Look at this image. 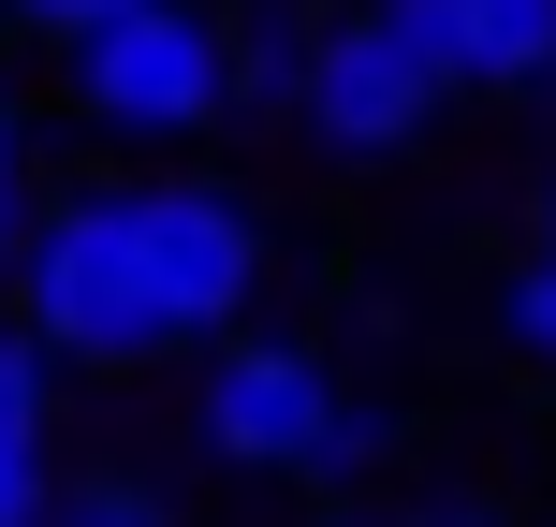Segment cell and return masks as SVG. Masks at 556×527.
Here are the masks:
<instances>
[{
  "label": "cell",
  "mask_w": 556,
  "mask_h": 527,
  "mask_svg": "<svg viewBox=\"0 0 556 527\" xmlns=\"http://www.w3.org/2000/svg\"><path fill=\"white\" fill-rule=\"evenodd\" d=\"M117 250H132L147 308H162L176 366H191V352H220V337L264 323V293H278V205L235 191V176L162 162V176H117Z\"/></svg>",
  "instance_id": "cell-1"
},
{
  "label": "cell",
  "mask_w": 556,
  "mask_h": 527,
  "mask_svg": "<svg viewBox=\"0 0 556 527\" xmlns=\"http://www.w3.org/2000/svg\"><path fill=\"white\" fill-rule=\"evenodd\" d=\"M59 103H74V133H103V147H205L235 117L220 0H147V15L88 29V45L59 59Z\"/></svg>",
  "instance_id": "cell-2"
},
{
  "label": "cell",
  "mask_w": 556,
  "mask_h": 527,
  "mask_svg": "<svg viewBox=\"0 0 556 527\" xmlns=\"http://www.w3.org/2000/svg\"><path fill=\"white\" fill-rule=\"evenodd\" d=\"M323 411H337V352L293 323H250L220 352H191V454L235 484H307L323 469Z\"/></svg>",
  "instance_id": "cell-3"
},
{
  "label": "cell",
  "mask_w": 556,
  "mask_h": 527,
  "mask_svg": "<svg viewBox=\"0 0 556 527\" xmlns=\"http://www.w3.org/2000/svg\"><path fill=\"white\" fill-rule=\"evenodd\" d=\"M278 117H293L307 162H337V176H381V162H410V147L440 133L425 74L352 15V0H337V15H307V59H293V88H278Z\"/></svg>",
  "instance_id": "cell-4"
},
{
  "label": "cell",
  "mask_w": 556,
  "mask_h": 527,
  "mask_svg": "<svg viewBox=\"0 0 556 527\" xmlns=\"http://www.w3.org/2000/svg\"><path fill=\"white\" fill-rule=\"evenodd\" d=\"M395 59L425 74V103H528L556 88V0H352Z\"/></svg>",
  "instance_id": "cell-5"
},
{
  "label": "cell",
  "mask_w": 556,
  "mask_h": 527,
  "mask_svg": "<svg viewBox=\"0 0 556 527\" xmlns=\"http://www.w3.org/2000/svg\"><path fill=\"white\" fill-rule=\"evenodd\" d=\"M395 454H410V396H381V381H337V411H323V499H352L366 469H395Z\"/></svg>",
  "instance_id": "cell-6"
},
{
  "label": "cell",
  "mask_w": 556,
  "mask_h": 527,
  "mask_svg": "<svg viewBox=\"0 0 556 527\" xmlns=\"http://www.w3.org/2000/svg\"><path fill=\"white\" fill-rule=\"evenodd\" d=\"M293 59H307V0H235V15H220L235 117H250V103H278V88H293Z\"/></svg>",
  "instance_id": "cell-7"
},
{
  "label": "cell",
  "mask_w": 556,
  "mask_h": 527,
  "mask_svg": "<svg viewBox=\"0 0 556 527\" xmlns=\"http://www.w3.org/2000/svg\"><path fill=\"white\" fill-rule=\"evenodd\" d=\"M29 221H45V133H29V103L0 88V278H15Z\"/></svg>",
  "instance_id": "cell-8"
},
{
  "label": "cell",
  "mask_w": 556,
  "mask_h": 527,
  "mask_svg": "<svg viewBox=\"0 0 556 527\" xmlns=\"http://www.w3.org/2000/svg\"><path fill=\"white\" fill-rule=\"evenodd\" d=\"M59 396H74V381H59V366L29 352V323L0 308V440H59Z\"/></svg>",
  "instance_id": "cell-9"
},
{
  "label": "cell",
  "mask_w": 556,
  "mask_h": 527,
  "mask_svg": "<svg viewBox=\"0 0 556 527\" xmlns=\"http://www.w3.org/2000/svg\"><path fill=\"white\" fill-rule=\"evenodd\" d=\"M498 352L528 366V381H556V264H513L498 278Z\"/></svg>",
  "instance_id": "cell-10"
},
{
  "label": "cell",
  "mask_w": 556,
  "mask_h": 527,
  "mask_svg": "<svg viewBox=\"0 0 556 527\" xmlns=\"http://www.w3.org/2000/svg\"><path fill=\"white\" fill-rule=\"evenodd\" d=\"M45 527H176V499H162V484H132V469H88V484H59Z\"/></svg>",
  "instance_id": "cell-11"
},
{
  "label": "cell",
  "mask_w": 556,
  "mask_h": 527,
  "mask_svg": "<svg viewBox=\"0 0 556 527\" xmlns=\"http://www.w3.org/2000/svg\"><path fill=\"white\" fill-rule=\"evenodd\" d=\"M117 15H147V0H0V29H15V45H45V59H74L88 29H117Z\"/></svg>",
  "instance_id": "cell-12"
},
{
  "label": "cell",
  "mask_w": 556,
  "mask_h": 527,
  "mask_svg": "<svg viewBox=\"0 0 556 527\" xmlns=\"http://www.w3.org/2000/svg\"><path fill=\"white\" fill-rule=\"evenodd\" d=\"M395 527H528V513H513L483 469H440V484H410V513H395Z\"/></svg>",
  "instance_id": "cell-13"
},
{
  "label": "cell",
  "mask_w": 556,
  "mask_h": 527,
  "mask_svg": "<svg viewBox=\"0 0 556 527\" xmlns=\"http://www.w3.org/2000/svg\"><path fill=\"white\" fill-rule=\"evenodd\" d=\"M59 484H74V469H59V440H0V527H45Z\"/></svg>",
  "instance_id": "cell-14"
},
{
  "label": "cell",
  "mask_w": 556,
  "mask_h": 527,
  "mask_svg": "<svg viewBox=\"0 0 556 527\" xmlns=\"http://www.w3.org/2000/svg\"><path fill=\"white\" fill-rule=\"evenodd\" d=\"M528 264H556V162H542V191H528Z\"/></svg>",
  "instance_id": "cell-15"
},
{
  "label": "cell",
  "mask_w": 556,
  "mask_h": 527,
  "mask_svg": "<svg viewBox=\"0 0 556 527\" xmlns=\"http://www.w3.org/2000/svg\"><path fill=\"white\" fill-rule=\"evenodd\" d=\"M293 527H395V513H366V499H323V513H293Z\"/></svg>",
  "instance_id": "cell-16"
},
{
  "label": "cell",
  "mask_w": 556,
  "mask_h": 527,
  "mask_svg": "<svg viewBox=\"0 0 556 527\" xmlns=\"http://www.w3.org/2000/svg\"><path fill=\"white\" fill-rule=\"evenodd\" d=\"M0 59H15V29H0Z\"/></svg>",
  "instance_id": "cell-17"
}]
</instances>
